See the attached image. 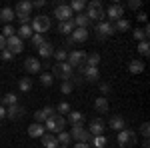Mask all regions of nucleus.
Wrapping results in <instances>:
<instances>
[{
  "mask_svg": "<svg viewBox=\"0 0 150 148\" xmlns=\"http://www.w3.org/2000/svg\"><path fill=\"white\" fill-rule=\"evenodd\" d=\"M44 124H38V122H32V124L28 126V136L30 138H42L44 136Z\"/></svg>",
  "mask_w": 150,
  "mask_h": 148,
  "instance_id": "20",
  "label": "nucleus"
},
{
  "mask_svg": "<svg viewBox=\"0 0 150 148\" xmlns=\"http://www.w3.org/2000/svg\"><path fill=\"white\" fill-rule=\"evenodd\" d=\"M4 48H6V38H4V36L0 34V52H2Z\"/></svg>",
  "mask_w": 150,
  "mask_h": 148,
  "instance_id": "51",
  "label": "nucleus"
},
{
  "mask_svg": "<svg viewBox=\"0 0 150 148\" xmlns=\"http://www.w3.org/2000/svg\"><path fill=\"white\" fill-rule=\"evenodd\" d=\"M64 128H66V118L64 116H58V114L50 116L46 122H44V130H48L54 136H56L58 132H64Z\"/></svg>",
  "mask_w": 150,
  "mask_h": 148,
  "instance_id": "2",
  "label": "nucleus"
},
{
  "mask_svg": "<svg viewBox=\"0 0 150 148\" xmlns=\"http://www.w3.org/2000/svg\"><path fill=\"white\" fill-rule=\"evenodd\" d=\"M104 128H106V124H104L102 118H94V120H90V126H88L86 130L90 132V136H102Z\"/></svg>",
  "mask_w": 150,
  "mask_h": 148,
  "instance_id": "14",
  "label": "nucleus"
},
{
  "mask_svg": "<svg viewBox=\"0 0 150 148\" xmlns=\"http://www.w3.org/2000/svg\"><path fill=\"white\" fill-rule=\"evenodd\" d=\"M72 74H74V68L70 66L68 62H56L52 64V76L60 80H72Z\"/></svg>",
  "mask_w": 150,
  "mask_h": 148,
  "instance_id": "3",
  "label": "nucleus"
},
{
  "mask_svg": "<svg viewBox=\"0 0 150 148\" xmlns=\"http://www.w3.org/2000/svg\"><path fill=\"white\" fill-rule=\"evenodd\" d=\"M56 114V110L52 108V106H44V108H40V110H36L34 112V120L38 122V124H44L50 116H54Z\"/></svg>",
  "mask_w": 150,
  "mask_h": 148,
  "instance_id": "13",
  "label": "nucleus"
},
{
  "mask_svg": "<svg viewBox=\"0 0 150 148\" xmlns=\"http://www.w3.org/2000/svg\"><path fill=\"white\" fill-rule=\"evenodd\" d=\"M24 114H26V108L20 104H12L6 108V118H10V120H20Z\"/></svg>",
  "mask_w": 150,
  "mask_h": 148,
  "instance_id": "15",
  "label": "nucleus"
},
{
  "mask_svg": "<svg viewBox=\"0 0 150 148\" xmlns=\"http://www.w3.org/2000/svg\"><path fill=\"white\" fill-rule=\"evenodd\" d=\"M42 146L44 148H58V142H56V136L54 134H46L42 136Z\"/></svg>",
  "mask_w": 150,
  "mask_h": 148,
  "instance_id": "30",
  "label": "nucleus"
},
{
  "mask_svg": "<svg viewBox=\"0 0 150 148\" xmlns=\"http://www.w3.org/2000/svg\"><path fill=\"white\" fill-rule=\"evenodd\" d=\"M52 56L56 58V62H66V56H68V52H66L64 48H56Z\"/></svg>",
  "mask_w": 150,
  "mask_h": 148,
  "instance_id": "39",
  "label": "nucleus"
},
{
  "mask_svg": "<svg viewBox=\"0 0 150 148\" xmlns=\"http://www.w3.org/2000/svg\"><path fill=\"white\" fill-rule=\"evenodd\" d=\"M132 36H134V40H138V42H142V40H148V36H150V26L146 24L144 28H136V30L132 32Z\"/></svg>",
  "mask_w": 150,
  "mask_h": 148,
  "instance_id": "25",
  "label": "nucleus"
},
{
  "mask_svg": "<svg viewBox=\"0 0 150 148\" xmlns=\"http://www.w3.org/2000/svg\"><path fill=\"white\" fill-rule=\"evenodd\" d=\"M144 70V62L142 60H130L128 62V72L130 74H140Z\"/></svg>",
  "mask_w": 150,
  "mask_h": 148,
  "instance_id": "28",
  "label": "nucleus"
},
{
  "mask_svg": "<svg viewBox=\"0 0 150 148\" xmlns=\"http://www.w3.org/2000/svg\"><path fill=\"white\" fill-rule=\"evenodd\" d=\"M50 24H52L50 18L44 16V14H40V16H34V18H32V26H30V28H32L34 34H44V32L50 30Z\"/></svg>",
  "mask_w": 150,
  "mask_h": 148,
  "instance_id": "4",
  "label": "nucleus"
},
{
  "mask_svg": "<svg viewBox=\"0 0 150 148\" xmlns=\"http://www.w3.org/2000/svg\"><path fill=\"white\" fill-rule=\"evenodd\" d=\"M104 14H106V18H108V20L116 22V20H120V18L124 16V6H122V4H118V2H114V4H110V6L104 10Z\"/></svg>",
  "mask_w": 150,
  "mask_h": 148,
  "instance_id": "8",
  "label": "nucleus"
},
{
  "mask_svg": "<svg viewBox=\"0 0 150 148\" xmlns=\"http://www.w3.org/2000/svg\"><path fill=\"white\" fill-rule=\"evenodd\" d=\"M70 10L72 12H82L84 8H86V0H74L72 4H68Z\"/></svg>",
  "mask_w": 150,
  "mask_h": 148,
  "instance_id": "36",
  "label": "nucleus"
},
{
  "mask_svg": "<svg viewBox=\"0 0 150 148\" xmlns=\"http://www.w3.org/2000/svg\"><path fill=\"white\" fill-rule=\"evenodd\" d=\"M100 92H102V94H108V92H110V84H108V82H100Z\"/></svg>",
  "mask_w": 150,
  "mask_h": 148,
  "instance_id": "48",
  "label": "nucleus"
},
{
  "mask_svg": "<svg viewBox=\"0 0 150 148\" xmlns=\"http://www.w3.org/2000/svg\"><path fill=\"white\" fill-rule=\"evenodd\" d=\"M30 12H32V2H28V0H20L14 8L16 18H30Z\"/></svg>",
  "mask_w": 150,
  "mask_h": 148,
  "instance_id": "10",
  "label": "nucleus"
},
{
  "mask_svg": "<svg viewBox=\"0 0 150 148\" xmlns=\"http://www.w3.org/2000/svg\"><path fill=\"white\" fill-rule=\"evenodd\" d=\"M72 14L74 12L70 10L68 4H56L54 6V16L58 18V22H68V20H72Z\"/></svg>",
  "mask_w": 150,
  "mask_h": 148,
  "instance_id": "9",
  "label": "nucleus"
},
{
  "mask_svg": "<svg viewBox=\"0 0 150 148\" xmlns=\"http://www.w3.org/2000/svg\"><path fill=\"white\" fill-rule=\"evenodd\" d=\"M6 50H10L12 54L16 56V54H20L24 50V42L14 34V36H10V38H6Z\"/></svg>",
  "mask_w": 150,
  "mask_h": 148,
  "instance_id": "11",
  "label": "nucleus"
},
{
  "mask_svg": "<svg viewBox=\"0 0 150 148\" xmlns=\"http://www.w3.org/2000/svg\"><path fill=\"white\" fill-rule=\"evenodd\" d=\"M78 70H80V74L84 76V80L86 82H98V78H100V72H98V68H92V66H78Z\"/></svg>",
  "mask_w": 150,
  "mask_h": 148,
  "instance_id": "12",
  "label": "nucleus"
},
{
  "mask_svg": "<svg viewBox=\"0 0 150 148\" xmlns=\"http://www.w3.org/2000/svg\"><path fill=\"white\" fill-rule=\"evenodd\" d=\"M30 42H32V46H34V48H38V46L44 42V34H32Z\"/></svg>",
  "mask_w": 150,
  "mask_h": 148,
  "instance_id": "44",
  "label": "nucleus"
},
{
  "mask_svg": "<svg viewBox=\"0 0 150 148\" xmlns=\"http://www.w3.org/2000/svg\"><path fill=\"white\" fill-rule=\"evenodd\" d=\"M142 148H150V140H148V138H144V142H142Z\"/></svg>",
  "mask_w": 150,
  "mask_h": 148,
  "instance_id": "54",
  "label": "nucleus"
},
{
  "mask_svg": "<svg viewBox=\"0 0 150 148\" xmlns=\"http://www.w3.org/2000/svg\"><path fill=\"white\" fill-rule=\"evenodd\" d=\"M4 118H6V108H4V106L0 104V124L4 122Z\"/></svg>",
  "mask_w": 150,
  "mask_h": 148,
  "instance_id": "50",
  "label": "nucleus"
},
{
  "mask_svg": "<svg viewBox=\"0 0 150 148\" xmlns=\"http://www.w3.org/2000/svg\"><path fill=\"white\" fill-rule=\"evenodd\" d=\"M72 24H74V28H86V26L90 24V20H88V16H86L84 12H78V14L74 16Z\"/></svg>",
  "mask_w": 150,
  "mask_h": 148,
  "instance_id": "23",
  "label": "nucleus"
},
{
  "mask_svg": "<svg viewBox=\"0 0 150 148\" xmlns=\"http://www.w3.org/2000/svg\"><path fill=\"white\" fill-rule=\"evenodd\" d=\"M40 82H42V86H46V88H48V86H52V82H54V76L44 72V74L40 76Z\"/></svg>",
  "mask_w": 150,
  "mask_h": 148,
  "instance_id": "42",
  "label": "nucleus"
},
{
  "mask_svg": "<svg viewBox=\"0 0 150 148\" xmlns=\"http://www.w3.org/2000/svg\"><path fill=\"white\" fill-rule=\"evenodd\" d=\"M72 30H74V24H72V20L58 24V32H60V34H72Z\"/></svg>",
  "mask_w": 150,
  "mask_h": 148,
  "instance_id": "34",
  "label": "nucleus"
},
{
  "mask_svg": "<svg viewBox=\"0 0 150 148\" xmlns=\"http://www.w3.org/2000/svg\"><path fill=\"white\" fill-rule=\"evenodd\" d=\"M0 34L4 36V38H10V36L16 34V30H14V26H12V24H6V26H4V30H2Z\"/></svg>",
  "mask_w": 150,
  "mask_h": 148,
  "instance_id": "43",
  "label": "nucleus"
},
{
  "mask_svg": "<svg viewBox=\"0 0 150 148\" xmlns=\"http://www.w3.org/2000/svg\"><path fill=\"white\" fill-rule=\"evenodd\" d=\"M140 134H142L144 138L150 136V124L148 122H142V126H140Z\"/></svg>",
  "mask_w": 150,
  "mask_h": 148,
  "instance_id": "45",
  "label": "nucleus"
},
{
  "mask_svg": "<svg viewBox=\"0 0 150 148\" xmlns=\"http://www.w3.org/2000/svg\"><path fill=\"white\" fill-rule=\"evenodd\" d=\"M60 90H62V94H70V92L74 90V82H72V80H62Z\"/></svg>",
  "mask_w": 150,
  "mask_h": 148,
  "instance_id": "38",
  "label": "nucleus"
},
{
  "mask_svg": "<svg viewBox=\"0 0 150 148\" xmlns=\"http://www.w3.org/2000/svg\"><path fill=\"white\" fill-rule=\"evenodd\" d=\"M92 144L96 148H106V144H108V140H106V136H92Z\"/></svg>",
  "mask_w": 150,
  "mask_h": 148,
  "instance_id": "40",
  "label": "nucleus"
},
{
  "mask_svg": "<svg viewBox=\"0 0 150 148\" xmlns=\"http://www.w3.org/2000/svg\"><path fill=\"white\" fill-rule=\"evenodd\" d=\"M66 62H68L72 68L84 66V64H86V52H84V50H74V52H68Z\"/></svg>",
  "mask_w": 150,
  "mask_h": 148,
  "instance_id": "6",
  "label": "nucleus"
},
{
  "mask_svg": "<svg viewBox=\"0 0 150 148\" xmlns=\"http://www.w3.org/2000/svg\"><path fill=\"white\" fill-rule=\"evenodd\" d=\"M138 52L142 54V56H148V54H150V42H148V40L138 42Z\"/></svg>",
  "mask_w": 150,
  "mask_h": 148,
  "instance_id": "41",
  "label": "nucleus"
},
{
  "mask_svg": "<svg viewBox=\"0 0 150 148\" xmlns=\"http://www.w3.org/2000/svg\"><path fill=\"white\" fill-rule=\"evenodd\" d=\"M46 4V0H36V2H32V8H42Z\"/></svg>",
  "mask_w": 150,
  "mask_h": 148,
  "instance_id": "49",
  "label": "nucleus"
},
{
  "mask_svg": "<svg viewBox=\"0 0 150 148\" xmlns=\"http://www.w3.org/2000/svg\"><path fill=\"white\" fill-rule=\"evenodd\" d=\"M68 122L72 126L74 124H84V114L78 112V110H70L68 112Z\"/></svg>",
  "mask_w": 150,
  "mask_h": 148,
  "instance_id": "27",
  "label": "nucleus"
},
{
  "mask_svg": "<svg viewBox=\"0 0 150 148\" xmlns=\"http://www.w3.org/2000/svg\"><path fill=\"white\" fill-rule=\"evenodd\" d=\"M116 140H118L120 148H130V146H134V144H136V132L124 128V130H120V132H118Z\"/></svg>",
  "mask_w": 150,
  "mask_h": 148,
  "instance_id": "5",
  "label": "nucleus"
},
{
  "mask_svg": "<svg viewBox=\"0 0 150 148\" xmlns=\"http://www.w3.org/2000/svg\"><path fill=\"white\" fill-rule=\"evenodd\" d=\"M60 148H68V146H60Z\"/></svg>",
  "mask_w": 150,
  "mask_h": 148,
  "instance_id": "55",
  "label": "nucleus"
},
{
  "mask_svg": "<svg viewBox=\"0 0 150 148\" xmlns=\"http://www.w3.org/2000/svg\"><path fill=\"white\" fill-rule=\"evenodd\" d=\"M110 128L116 130V132H120V130H124V128H126V120H124L120 114H114V116L110 118Z\"/></svg>",
  "mask_w": 150,
  "mask_h": 148,
  "instance_id": "21",
  "label": "nucleus"
},
{
  "mask_svg": "<svg viewBox=\"0 0 150 148\" xmlns=\"http://www.w3.org/2000/svg\"><path fill=\"white\" fill-rule=\"evenodd\" d=\"M112 26H114V32H126V30H130V22H128L126 18H120V20H116Z\"/></svg>",
  "mask_w": 150,
  "mask_h": 148,
  "instance_id": "31",
  "label": "nucleus"
},
{
  "mask_svg": "<svg viewBox=\"0 0 150 148\" xmlns=\"http://www.w3.org/2000/svg\"><path fill=\"white\" fill-rule=\"evenodd\" d=\"M54 110L58 112V116H64V114H68L70 110H72V106H70L68 102H60V104L56 106V108H54Z\"/></svg>",
  "mask_w": 150,
  "mask_h": 148,
  "instance_id": "37",
  "label": "nucleus"
},
{
  "mask_svg": "<svg viewBox=\"0 0 150 148\" xmlns=\"http://www.w3.org/2000/svg\"><path fill=\"white\" fill-rule=\"evenodd\" d=\"M140 6H142V0H130L128 2V8H132V10H138Z\"/></svg>",
  "mask_w": 150,
  "mask_h": 148,
  "instance_id": "46",
  "label": "nucleus"
},
{
  "mask_svg": "<svg viewBox=\"0 0 150 148\" xmlns=\"http://www.w3.org/2000/svg\"><path fill=\"white\" fill-rule=\"evenodd\" d=\"M56 142H58V144H62V146H68L70 142H72L70 132H58V134H56Z\"/></svg>",
  "mask_w": 150,
  "mask_h": 148,
  "instance_id": "33",
  "label": "nucleus"
},
{
  "mask_svg": "<svg viewBox=\"0 0 150 148\" xmlns=\"http://www.w3.org/2000/svg\"><path fill=\"white\" fill-rule=\"evenodd\" d=\"M136 18H138L140 22H146V12H138V16H136Z\"/></svg>",
  "mask_w": 150,
  "mask_h": 148,
  "instance_id": "52",
  "label": "nucleus"
},
{
  "mask_svg": "<svg viewBox=\"0 0 150 148\" xmlns=\"http://www.w3.org/2000/svg\"><path fill=\"white\" fill-rule=\"evenodd\" d=\"M0 104H2L4 108H8V106H12V104H18V96H16V94H12V92H8V94H4V96H2Z\"/></svg>",
  "mask_w": 150,
  "mask_h": 148,
  "instance_id": "29",
  "label": "nucleus"
},
{
  "mask_svg": "<svg viewBox=\"0 0 150 148\" xmlns=\"http://www.w3.org/2000/svg\"><path fill=\"white\" fill-rule=\"evenodd\" d=\"M16 18V14H14V8L10 6H6V8H0V20L4 24H12V20Z\"/></svg>",
  "mask_w": 150,
  "mask_h": 148,
  "instance_id": "22",
  "label": "nucleus"
},
{
  "mask_svg": "<svg viewBox=\"0 0 150 148\" xmlns=\"http://www.w3.org/2000/svg\"><path fill=\"white\" fill-rule=\"evenodd\" d=\"M94 108H96V112H100V114L108 112V108H110L108 98H106V96H98V98H96V102H94Z\"/></svg>",
  "mask_w": 150,
  "mask_h": 148,
  "instance_id": "24",
  "label": "nucleus"
},
{
  "mask_svg": "<svg viewBox=\"0 0 150 148\" xmlns=\"http://www.w3.org/2000/svg\"><path fill=\"white\" fill-rule=\"evenodd\" d=\"M96 34H98V38H106V36L114 34V26L110 22H106V20H102V22L96 24Z\"/></svg>",
  "mask_w": 150,
  "mask_h": 148,
  "instance_id": "16",
  "label": "nucleus"
},
{
  "mask_svg": "<svg viewBox=\"0 0 150 148\" xmlns=\"http://www.w3.org/2000/svg\"><path fill=\"white\" fill-rule=\"evenodd\" d=\"M0 56H2V60H12V58H14V54H12L10 50H6V48H4V50L0 52Z\"/></svg>",
  "mask_w": 150,
  "mask_h": 148,
  "instance_id": "47",
  "label": "nucleus"
},
{
  "mask_svg": "<svg viewBox=\"0 0 150 148\" xmlns=\"http://www.w3.org/2000/svg\"><path fill=\"white\" fill-rule=\"evenodd\" d=\"M32 34H34V32H32L30 24H24V26H20V28L16 30V36H18V38H20L22 42L26 40V38H32Z\"/></svg>",
  "mask_w": 150,
  "mask_h": 148,
  "instance_id": "26",
  "label": "nucleus"
},
{
  "mask_svg": "<svg viewBox=\"0 0 150 148\" xmlns=\"http://www.w3.org/2000/svg\"><path fill=\"white\" fill-rule=\"evenodd\" d=\"M74 148H90L86 142H78V144H74Z\"/></svg>",
  "mask_w": 150,
  "mask_h": 148,
  "instance_id": "53",
  "label": "nucleus"
},
{
  "mask_svg": "<svg viewBox=\"0 0 150 148\" xmlns=\"http://www.w3.org/2000/svg\"><path fill=\"white\" fill-rule=\"evenodd\" d=\"M22 66H24V70H26V72L36 74V72H40V70H42V62H40L38 58H26Z\"/></svg>",
  "mask_w": 150,
  "mask_h": 148,
  "instance_id": "17",
  "label": "nucleus"
},
{
  "mask_svg": "<svg viewBox=\"0 0 150 148\" xmlns=\"http://www.w3.org/2000/svg\"><path fill=\"white\" fill-rule=\"evenodd\" d=\"M88 36H90L88 28H74V30H72V36H70V40H72V42H86Z\"/></svg>",
  "mask_w": 150,
  "mask_h": 148,
  "instance_id": "18",
  "label": "nucleus"
},
{
  "mask_svg": "<svg viewBox=\"0 0 150 148\" xmlns=\"http://www.w3.org/2000/svg\"><path fill=\"white\" fill-rule=\"evenodd\" d=\"M70 136H72V140H78V142H88V140H92L90 132L84 128V124H74L72 130H70Z\"/></svg>",
  "mask_w": 150,
  "mask_h": 148,
  "instance_id": "7",
  "label": "nucleus"
},
{
  "mask_svg": "<svg viewBox=\"0 0 150 148\" xmlns=\"http://www.w3.org/2000/svg\"><path fill=\"white\" fill-rule=\"evenodd\" d=\"M36 50H38V54H40L42 58H50L52 54H54V50H56V48H54V44H52V42L44 40V42H42V44L38 46Z\"/></svg>",
  "mask_w": 150,
  "mask_h": 148,
  "instance_id": "19",
  "label": "nucleus"
},
{
  "mask_svg": "<svg viewBox=\"0 0 150 148\" xmlns=\"http://www.w3.org/2000/svg\"><path fill=\"white\" fill-rule=\"evenodd\" d=\"M86 16H88V20L92 22H102L104 18H106V14H104V8H102V2L100 0H90V2H86V12H84Z\"/></svg>",
  "mask_w": 150,
  "mask_h": 148,
  "instance_id": "1",
  "label": "nucleus"
},
{
  "mask_svg": "<svg viewBox=\"0 0 150 148\" xmlns=\"http://www.w3.org/2000/svg\"><path fill=\"white\" fill-rule=\"evenodd\" d=\"M100 64V54L98 52H92V54H86V66H92V68H98Z\"/></svg>",
  "mask_w": 150,
  "mask_h": 148,
  "instance_id": "32",
  "label": "nucleus"
},
{
  "mask_svg": "<svg viewBox=\"0 0 150 148\" xmlns=\"http://www.w3.org/2000/svg\"><path fill=\"white\" fill-rule=\"evenodd\" d=\"M18 88H20V92H30L32 90V80L30 78H20L18 80Z\"/></svg>",
  "mask_w": 150,
  "mask_h": 148,
  "instance_id": "35",
  "label": "nucleus"
}]
</instances>
